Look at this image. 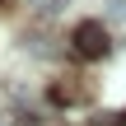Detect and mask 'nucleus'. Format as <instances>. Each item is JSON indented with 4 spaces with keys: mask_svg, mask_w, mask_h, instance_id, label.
<instances>
[{
    "mask_svg": "<svg viewBox=\"0 0 126 126\" xmlns=\"http://www.w3.org/2000/svg\"><path fill=\"white\" fill-rule=\"evenodd\" d=\"M108 28H103V19H84V23H75V33H70V51L75 56H84V61H98V56H108Z\"/></svg>",
    "mask_w": 126,
    "mask_h": 126,
    "instance_id": "obj_1",
    "label": "nucleus"
},
{
    "mask_svg": "<svg viewBox=\"0 0 126 126\" xmlns=\"http://www.w3.org/2000/svg\"><path fill=\"white\" fill-rule=\"evenodd\" d=\"M89 98H94V89H89L79 75H65V79L51 84V103H61V108H79V103H89Z\"/></svg>",
    "mask_w": 126,
    "mask_h": 126,
    "instance_id": "obj_2",
    "label": "nucleus"
},
{
    "mask_svg": "<svg viewBox=\"0 0 126 126\" xmlns=\"http://www.w3.org/2000/svg\"><path fill=\"white\" fill-rule=\"evenodd\" d=\"M108 19H117V23H126V0H112V5H108Z\"/></svg>",
    "mask_w": 126,
    "mask_h": 126,
    "instance_id": "obj_3",
    "label": "nucleus"
},
{
    "mask_svg": "<svg viewBox=\"0 0 126 126\" xmlns=\"http://www.w3.org/2000/svg\"><path fill=\"white\" fill-rule=\"evenodd\" d=\"M61 5H65V0H37V14H56Z\"/></svg>",
    "mask_w": 126,
    "mask_h": 126,
    "instance_id": "obj_4",
    "label": "nucleus"
},
{
    "mask_svg": "<svg viewBox=\"0 0 126 126\" xmlns=\"http://www.w3.org/2000/svg\"><path fill=\"white\" fill-rule=\"evenodd\" d=\"M108 126H126V112H117V117H112V122H108Z\"/></svg>",
    "mask_w": 126,
    "mask_h": 126,
    "instance_id": "obj_5",
    "label": "nucleus"
}]
</instances>
